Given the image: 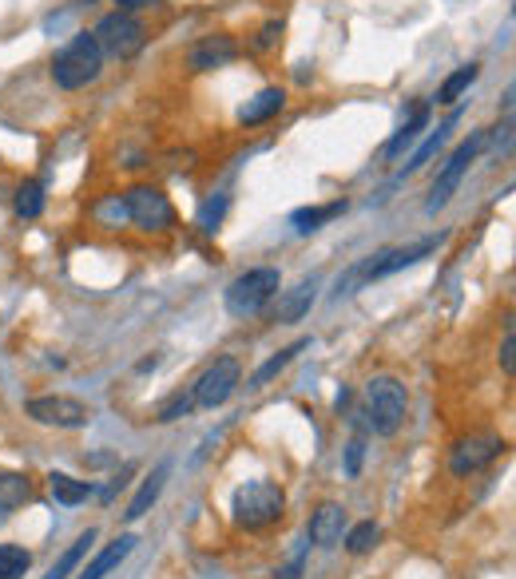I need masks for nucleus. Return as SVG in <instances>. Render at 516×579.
<instances>
[{
  "mask_svg": "<svg viewBox=\"0 0 516 579\" xmlns=\"http://www.w3.org/2000/svg\"><path fill=\"white\" fill-rule=\"evenodd\" d=\"M406 412H409V397H406V385L397 377L381 374V377H369L366 382V425L377 432V437H394L401 425H406Z\"/></svg>",
  "mask_w": 516,
  "mask_h": 579,
  "instance_id": "7ed1b4c3",
  "label": "nucleus"
},
{
  "mask_svg": "<svg viewBox=\"0 0 516 579\" xmlns=\"http://www.w3.org/2000/svg\"><path fill=\"white\" fill-rule=\"evenodd\" d=\"M307 536L314 548H334V544H342V536H346V508L334 501L318 504V508L310 512Z\"/></svg>",
  "mask_w": 516,
  "mask_h": 579,
  "instance_id": "f8f14e48",
  "label": "nucleus"
},
{
  "mask_svg": "<svg viewBox=\"0 0 516 579\" xmlns=\"http://www.w3.org/2000/svg\"><path fill=\"white\" fill-rule=\"evenodd\" d=\"M227 206H230V199H227V195L207 199V203L198 206V230H203V235H215L218 223H223V215H227Z\"/></svg>",
  "mask_w": 516,
  "mask_h": 579,
  "instance_id": "c85d7f7f",
  "label": "nucleus"
},
{
  "mask_svg": "<svg viewBox=\"0 0 516 579\" xmlns=\"http://www.w3.org/2000/svg\"><path fill=\"white\" fill-rule=\"evenodd\" d=\"M362 461H366V441L354 437L346 449V476H357V472H362Z\"/></svg>",
  "mask_w": 516,
  "mask_h": 579,
  "instance_id": "2f4dec72",
  "label": "nucleus"
},
{
  "mask_svg": "<svg viewBox=\"0 0 516 579\" xmlns=\"http://www.w3.org/2000/svg\"><path fill=\"white\" fill-rule=\"evenodd\" d=\"M123 12H136V9H148V4H155V0H116Z\"/></svg>",
  "mask_w": 516,
  "mask_h": 579,
  "instance_id": "72a5a7b5",
  "label": "nucleus"
},
{
  "mask_svg": "<svg viewBox=\"0 0 516 579\" xmlns=\"http://www.w3.org/2000/svg\"><path fill=\"white\" fill-rule=\"evenodd\" d=\"M307 345H310V342H307V337H302V342L287 345V350H278V354L270 357L267 365H258V369H255V377H250V389H262V385H267L270 377H278V374H282V369H287V365L294 362V357L302 354V350H307Z\"/></svg>",
  "mask_w": 516,
  "mask_h": 579,
  "instance_id": "b1692460",
  "label": "nucleus"
},
{
  "mask_svg": "<svg viewBox=\"0 0 516 579\" xmlns=\"http://www.w3.org/2000/svg\"><path fill=\"white\" fill-rule=\"evenodd\" d=\"M191 409H195V397H191V393H175V397H168V401L159 405V421L171 425L179 421V417H187Z\"/></svg>",
  "mask_w": 516,
  "mask_h": 579,
  "instance_id": "c756f323",
  "label": "nucleus"
},
{
  "mask_svg": "<svg viewBox=\"0 0 516 579\" xmlns=\"http://www.w3.org/2000/svg\"><path fill=\"white\" fill-rule=\"evenodd\" d=\"M238 377H243V365H238L235 357H218L207 374L195 382V393H191V397H195V405H203V409H218L223 401H230Z\"/></svg>",
  "mask_w": 516,
  "mask_h": 579,
  "instance_id": "1a4fd4ad",
  "label": "nucleus"
},
{
  "mask_svg": "<svg viewBox=\"0 0 516 579\" xmlns=\"http://www.w3.org/2000/svg\"><path fill=\"white\" fill-rule=\"evenodd\" d=\"M92 544H96V528H88V532H84V536H79V540L72 544V548L64 551V556H60L56 564H52V571H49V576H44V579H68L72 571L79 568V560L88 556V548H92Z\"/></svg>",
  "mask_w": 516,
  "mask_h": 579,
  "instance_id": "393cba45",
  "label": "nucleus"
},
{
  "mask_svg": "<svg viewBox=\"0 0 516 579\" xmlns=\"http://www.w3.org/2000/svg\"><path fill=\"white\" fill-rule=\"evenodd\" d=\"M282 29H287L282 20H267V24L258 29V36H255V52H270V49H275L278 40H282Z\"/></svg>",
  "mask_w": 516,
  "mask_h": 579,
  "instance_id": "7c9ffc66",
  "label": "nucleus"
},
{
  "mask_svg": "<svg viewBox=\"0 0 516 579\" xmlns=\"http://www.w3.org/2000/svg\"><path fill=\"white\" fill-rule=\"evenodd\" d=\"M346 211V203H326V206H302V211H294L290 215V223H294L298 235H310V230H318L322 223H330V218H337Z\"/></svg>",
  "mask_w": 516,
  "mask_h": 579,
  "instance_id": "5701e85b",
  "label": "nucleus"
},
{
  "mask_svg": "<svg viewBox=\"0 0 516 579\" xmlns=\"http://www.w3.org/2000/svg\"><path fill=\"white\" fill-rule=\"evenodd\" d=\"M501 452H505V441H501V437H493V432H481V437H465V441L453 444L449 469H453L456 476H469V472L493 464Z\"/></svg>",
  "mask_w": 516,
  "mask_h": 579,
  "instance_id": "9d476101",
  "label": "nucleus"
},
{
  "mask_svg": "<svg viewBox=\"0 0 516 579\" xmlns=\"http://www.w3.org/2000/svg\"><path fill=\"white\" fill-rule=\"evenodd\" d=\"M282 108H287V92H282V88H262L255 99H247V104L238 108V124H243V128H258V124L275 119Z\"/></svg>",
  "mask_w": 516,
  "mask_h": 579,
  "instance_id": "4468645a",
  "label": "nucleus"
},
{
  "mask_svg": "<svg viewBox=\"0 0 516 579\" xmlns=\"http://www.w3.org/2000/svg\"><path fill=\"white\" fill-rule=\"evenodd\" d=\"M456 119H461V111H449V119H445V124H441V128H437V131H429V139H426V143H421V148L413 151V159H409L406 168H401V179H406V175H413V171H421V168H426V163H429V159L437 156V151L445 148V139H449V131L456 128Z\"/></svg>",
  "mask_w": 516,
  "mask_h": 579,
  "instance_id": "f3484780",
  "label": "nucleus"
},
{
  "mask_svg": "<svg viewBox=\"0 0 516 579\" xmlns=\"http://www.w3.org/2000/svg\"><path fill=\"white\" fill-rule=\"evenodd\" d=\"M123 215L139 226V230H168L175 223V211H171L168 195L159 187H131L123 195Z\"/></svg>",
  "mask_w": 516,
  "mask_h": 579,
  "instance_id": "6e6552de",
  "label": "nucleus"
},
{
  "mask_svg": "<svg viewBox=\"0 0 516 579\" xmlns=\"http://www.w3.org/2000/svg\"><path fill=\"white\" fill-rule=\"evenodd\" d=\"M318 298V278H307V282H298L294 290H287V294L278 298V310H275V322L290 325L298 322V318L310 314V305H314Z\"/></svg>",
  "mask_w": 516,
  "mask_h": 579,
  "instance_id": "2eb2a0df",
  "label": "nucleus"
},
{
  "mask_svg": "<svg viewBox=\"0 0 516 579\" xmlns=\"http://www.w3.org/2000/svg\"><path fill=\"white\" fill-rule=\"evenodd\" d=\"M49 489H52V501L64 504V508H76V504H84L92 496V484L76 481V476H68V472H52Z\"/></svg>",
  "mask_w": 516,
  "mask_h": 579,
  "instance_id": "aec40b11",
  "label": "nucleus"
},
{
  "mask_svg": "<svg viewBox=\"0 0 516 579\" xmlns=\"http://www.w3.org/2000/svg\"><path fill=\"white\" fill-rule=\"evenodd\" d=\"M36 425H52V429H84L92 421V405H84L79 397H64V393H49V397H32L24 405Z\"/></svg>",
  "mask_w": 516,
  "mask_h": 579,
  "instance_id": "0eeeda50",
  "label": "nucleus"
},
{
  "mask_svg": "<svg viewBox=\"0 0 516 579\" xmlns=\"http://www.w3.org/2000/svg\"><path fill=\"white\" fill-rule=\"evenodd\" d=\"M32 568V556L17 544H0V579H24Z\"/></svg>",
  "mask_w": 516,
  "mask_h": 579,
  "instance_id": "a878e982",
  "label": "nucleus"
},
{
  "mask_svg": "<svg viewBox=\"0 0 516 579\" xmlns=\"http://www.w3.org/2000/svg\"><path fill=\"white\" fill-rule=\"evenodd\" d=\"M377 540H381V528H377L374 521H362L357 528L346 532V548L354 551V556H366V551H374Z\"/></svg>",
  "mask_w": 516,
  "mask_h": 579,
  "instance_id": "cd10ccee",
  "label": "nucleus"
},
{
  "mask_svg": "<svg viewBox=\"0 0 516 579\" xmlns=\"http://www.w3.org/2000/svg\"><path fill=\"white\" fill-rule=\"evenodd\" d=\"M230 512H235L238 528L262 532V528H270V524L282 521V512H287V492L278 489L275 481H247L235 492Z\"/></svg>",
  "mask_w": 516,
  "mask_h": 579,
  "instance_id": "f03ea898",
  "label": "nucleus"
},
{
  "mask_svg": "<svg viewBox=\"0 0 516 579\" xmlns=\"http://www.w3.org/2000/svg\"><path fill=\"white\" fill-rule=\"evenodd\" d=\"M516 330H513V325H508V334H505V345H501V369H505V374L508 377H513L516 374Z\"/></svg>",
  "mask_w": 516,
  "mask_h": 579,
  "instance_id": "473e14b6",
  "label": "nucleus"
},
{
  "mask_svg": "<svg viewBox=\"0 0 516 579\" xmlns=\"http://www.w3.org/2000/svg\"><path fill=\"white\" fill-rule=\"evenodd\" d=\"M278 290H282V275L275 266H258V270H247L227 286V310L235 318H255L275 302Z\"/></svg>",
  "mask_w": 516,
  "mask_h": 579,
  "instance_id": "20e7f679",
  "label": "nucleus"
},
{
  "mask_svg": "<svg viewBox=\"0 0 516 579\" xmlns=\"http://www.w3.org/2000/svg\"><path fill=\"white\" fill-rule=\"evenodd\" d=\"M488 148V131H473V136L461 143V148L453 151V156L445 159V168L437 171V183H433V191H429V203H426V211L429 215H437L441 206L449 203V199L456 195V187H461V179H465V171L473 168L476 163V156Z\"/></svg>",
  "mask_w": 516,
  "mask_h": 579,
  "instance_id": "39448f33",
  "label": "nucleus"
},
{
  "mask_svg": "<svg viewBox=\"0 0 516 579\" xmlns=\"http://www.w3.org/2000/svg\"><path fill=\"white\" fill-rule=\"evenodd\" d=\"M235 56H238L235 36H203L198 44H191L187 64L195 72H211V68H223V64H230Z\"/></svg>",
  "mask_w": 516,
  "mask_h": 579,
  "instance_id": "ddd939ff",
  "label": "nucleus"
},
{
  "mask_svg": "<svg viewBox=\"0 0 516 579\" xmlns=\"http://www.w3.org/2000/svg\"><path fill=\"white\" fill-rule=\"evenodd\" d=\"M437 243L441 238H426V243H413V246H394V250H381V255H374L369 258L357 275L366 278V282H374V278H389V275H397V270H406V266H413V262H421L426 255H433L437 250Z\"/></svg>",
  "mask_w": 516,
  "mask_h": 579,
  "instance_id": "9b49d317",
  "label": "nucleus"
},
{
  "mask_svg": "<svg viewBox=\"0 0 516 579\" xmlns=\"http://www.w3.org/2000/svg\"><path fill=\"white\" fill-rule=\"evenodd\" d=\"M32 496V484L24 472H0V516H12Z\"/></svg>",
  "mask_w": 516,
  "mask_h": 579,
  "instance_id": "412c9836",
  "label": "nucleus"
},
{
  "mask_svg": "<svg viewBox=\"0 0 516 579\" xmlns=\"http://www.w3.org/2000/svg\"><path fill=\"white\" fill-rule=\"evenodd\" d=\"M99 72H104V52H99L92 32H76V36L56 52V60H52V79H56V88L64 92L88 88V84L99 79Z\"/></svg>",
  "mask_w": 516,
  "mask_h": 579,
  "instance_id": "f257e3e1",
  "label": "nucleus"
},
{
  "mask_svg": "<svg viewBox=\"0 0 516 579\" xmlns=\"http://www.w3.org/2000/svg\"><path fill=\"white\" fill-rule=\"evenodd\" d=\"M131 548H136V536H119V540H111L104 551H96V560H92L88 568L79 571L76 579H104L111 568H119V564L128 560V556H131Z\"/></svg>",
  "mask_w": 516,
  "mask_h": 579,
  "instance_id": "dca6fc26",
  "label": "nucleus"
},
{
  "mask_svg": "<svg viewBox=\"0 0 516 579\" xmlns=\"http://www.w3.org/2000/svg\"><path fill=\"white\" fill-rule=\"evenodd\" d=\"M168 472H171V464H155V469H151L148 481L139 484L136 501H131V504H128V512H123L128 521H139V516H148L151 504H155V501H159V492H163V481H168Z\"/></svg>",
  "mask_w": 516,
  "mask_h": 579,
  "instance_id": "a211bd4d",
  "label": "nucleus"
},
{
  "mask_svg": "<svg viewBox=\"0 0 516 579\" xmlns=\"http://www.w3.org/2000/svg\"><path fill=\"white\" fill-rule=\"evenodd\" d=\"M476 76H481V64H461V68H456L453 76H445V84L437 88V104H456V99L476 84Z\"/></svg>",
  "mask_w": 516,
  "mask_h": 579,
  "instance_id": "4be33fe9",
  "label": "nucleus"
},
{
  "mask_svg": "<svg viewBox=\"0 0 516 579\" xmlns=\"http://www.w3.org/2000/svg\"><path fill=\"white\" fill-rule=\"evenodd\" d=\"M426 128H429V108L421 104V108H413V116H409L406 124L397 128V136L386 143V159H397L406 148H413V143L421 139V131H426Z\"/></svg>",
  "mask_w": 516,
  "mask_h": 579,
  "instance_id": "6ab92c4d",
  "label": "nucleus"
},
{
  "mask_svg": "<svg viewBox=\"0 0 516 579\" xmlns=\"http://www.w3.org/2000/svg\"><path fill=\"white\" fill-rule=\"evenodd\" d=\"M275 579H302V560H298V564H290L287 571H278Z\"/></svg>",
  "mask_w": 516,
  "mask_h": 579,
  "instance_id": "f704fd0d",
  "label": "nucleus"
},
{
  "mask_svg": "<svg viewBox=\"0 0 516 579\" xmlns=\"http://www.w3.org/2000/svg\"><path fill=\"white\" fill-rule=\"evenodd\" d=\"M17 215L20 218H40V215H44V183H36V179L20 183V191H17Z\"/></svg>",
  "mask_w": 516,
  "mask_h": 579,
  "instance_id": "bb28decb",
  "label": "nucleus"
},
{
  "mask_svg": "<svg viewBox=\"0 0 516 579\" xmlns=\"http://www.w3.org/2000/svg\"><path fill=\"white\" fill-rule=\"evenodd\" d=\"M92 36H96L99 52L111 60H131L148 44V32H143V24H139L131 12H108V17L96 24Z\"/></svg>",
  "mask_w": 516,
  "mask_h": 579,
  "instance_id": "423d86ee",
  "label": "nucleus"
}]
</instances>
